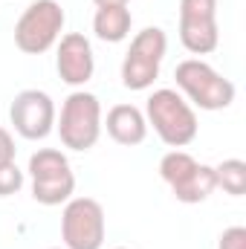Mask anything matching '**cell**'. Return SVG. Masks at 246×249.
Returning <instances> with one entry per match:
<instances>
[{"label":"cell","mask_w":246,"mask_h":249,"mask_svg":"<svg viewBox=\"0 0 246 249\" xmlns=\"http://www.w3.org/2000/svg\"><path fill=\"white\" fill-rule=\"evenodd\" d=\"M145 122L157 130V136L168 148H185L197 139V113L185 102L183 93L162 87L148 96L145 105Z\"/></svg>","instance_id":"obj_1"},{"label":"cell","mask_w":246,"mask_h":249,"mask_svg":"<svg viewBox=\"0 0 246 249\" xmlns=\"http://www.w3.org/2000/svg\"><path fill=\"white\" fill-rule=\"evenodd\" d=\"M174 78L185 102L197 105L200 110H226L235 102V84L200 58L180 61L174 70Z\"/></svg>","instance_id":"obj_2"},{"label":"cell","mask_w":246,"mask_h":249,"mask_svg":"<svg viewBox=\"0 0 246 249\" xmlns=\"http://www.w3.org/2000/svg\"><path fill=\"white\" fill-rule=\"evenodd\" d=\"M64 20L58 0H32L15 23V47L26 55H44L61 38Z\"/></svg>","instance_id":"obj_3"},{"label":"cell","mask_w":246,"mask_h":249,"mask_svg":"<svg viewBox=\"0 0 246 249\" xmlns=\"http://www.w3.org/2000/svg\"><path fill=\"white\" fill-rule=\"evenodd\" d=\"M61 145L70 151H90L102 136V105L93 93L75 90L64 99L58 119Z\"/></svg>","instance_id":"obj_4"},{"label":"cell","mask_w":246,"mask_h":249,"mask_svg":"<svg viewBox=\"0 0 246 249\" xmlns=\"http://www.w3.org/2000/svg\"><path fill=\"white\" fill-rule=\"evenodd\" d=\"M159 177L168 183L171 194L188 206L209 200V194L217 188L214 186V168L197 162L191 154H185L180 148L168 151L159 160Z\"/></svg>","instance_id":"obj_5"},{"label":"cell","mask_w":246,"mask_h":249,"mask_svg":"<svg viewBox=\"0 0 246 249\" xmlns=\"http://www.w3.org/2000/svg\"><path fill=\"white\" fill-rule=\"evenodd\" d=\"M29 177H32V197L41 206H61L75 191V174L70 160L58 148H41L29 157Z\"/></svg>","instance_id":"obj_6"},{"label":"cell","mask_w":246,"mask_h":249,"mask_svg":"<svg viewBox=\"0 0 246 249\" xmlns=\"http://www.w3.org/2000/svg\"><path fill=\"white\" fill-rule=\"evenodd\" d=\"M165 50H168V38L159 26H145L142 32H136L122 61L124 87L127 90H148L159 75Z\"/></svg>","instance_id":"obj_7"},{"label":"cell","mask_w":246,"mask_h":249,"mask_svg":"<svg viewBox=\"0 0 246 249\" xmlns=\"http://www.w3.org/2000/svg\"><path fill=\"white\" fill-rule=\"evenodd\" d=\"M107 235L105 209L93 197H70L61 212L64 249H102Z\"/></svg>","instance_id":"obj_8"},{"label":"cell","mask_w":246,"mask_h":249,"mask_svg":"<svg viewBox=\"0 0 246 249\" xmlns=\"http://www.w3.org/2000/svg\"><path fill=\"white\" fill-rule=\"evenodd\" d=\"M180 41L191 55L217 50V0H180Z\"/></svg>","instance_id":"obj_9"},{"label":"cell","mask_w":246,"mask_h":249,"mask_svg":"<svg viewBox=\"0 0 246 249\" xmlns=\"http://www.w3.org/2000/svg\"><path fill=\"white\" fill-rule=\"evenodd\" d=\"M9 119L23 139H47L55 127V105L44 90H20L9 107Z\"/></svg>","instance_id":"obj_10"},{"label":"cell","mask_w":246,"mask_h":249,"mask_svg":"<svg viewBox=\"0 0 246 249\" xmlns=\"http://www.w3.org/2000/svg\"><path fill=\"white\" fill-rule=\"evenodd\" d=\"M55 70H58L61 81L70 87H84L93 78V72H96L93 47L81 32H67L61 38L58 55H55Z\"/></svg>","instance_id":"obj_11"},{"label":"cell","mask_w":246,"mask_h":249,"mask_svg":"<svg viewBox=\"0 0 246 249\" xmlns=\"http://www.w3.org/2000/svg\"><path fill=\"white\" fill-rule=\"evenodd\" d=\"M102 127H107V136L119 145H142L145 136H148V122H145V113L136 107V105H113L107 110V119Z\"/></svg>","instance_id":"obj_12"},{"label":"cell","mask_w":246,"mask_h":249,"mask_svg":"<svg viewBox=\"0 0 246 249\" xmlns=\"http://www.w3.org/2000/svg\"><path fill=\"white\" fill-rule=\"evenodd\" d=\"M130 23H133V15L127 6H102L96 9L93 32L105 44H119L130 35Z\"/></svg>","instance_id":"obj_13"},{"label":"cell","mask_w":246,"mask_h":249,"mask_svg":"<svg viewBox=\"0 0 246 249\" xmlns=\"http://www.w3.org/2000/svg\"><path fill=\"white\" fill-rule=\"evenodd\" d=\"M214 186L223 188L232 197H244L246 194V162L244 160H223L220 165H214Z\"/></svg>","instance_id":"obj_14"},{"label":"cell","mask_w":246,"mask_h":249,"mask_svg":"<svg viewBox=\"0 0 246 249\" xmlns=\"http://www.w3.org/2000/svg\"><path fill=\"white\" fill-rule=\"evenodd\" d=\"M20 186H23V171H20L15 162L0 165V197H12V194H18Z\"/></svg>","instance_id":"obj_15"},{"label":"cell","mask_w":246,"mask_h":249,"mask_svg":"<svg viewBox=\"0 0 246 249\" xmlns=\"http://www.w3.org/2000/svg\"><path fill=\"white\" fill-rule=\"evenodd\" d=\"M217 249H246V229L244 226H229V229L220 235Z\"/></svg>","instance_id":"obj_16"},{"label":"cell","mask_w":246,"mask_h":249,"mask_svg":"<svg viewBox=\"0 0 246 249\" xmlns=\"http://www.w3.org/2000/svg\"><path fill=\"white\" fill-rule=\"evenodd\" d=\"M15 154H18V148H15V136H12L6 127H0V165L15 162Z\"/></svg>","instance_id":"obj_17"},{"label":"cell","mask_w":246,"mask_h":249,"mask_svg":"<svg viewBox=\"0 0 246 249\" xmlns=\"http://www.w3.org/2000/svg\"><path fill=\"white\" fill-rule=\"evenodd\" d=\"M93 3H96V6L102 9V6H127L130 0H93Z\"/></svg>","instance_id":"obj_18"},{"label":"cell","mask_w":246,"mask_h":249,"mask_svg":"<svg viewBox=\"0 0 246 249\" xmlns=\"http://www.w3.org/2000/svg\"><path fill=\"white\" fill-rule=\"evenodd\" d=\"M53 249H61V247H53Z\"/></svg>","instance_id":"obj_19"},{"label":"cell","mask_w":246,"mask_h":249,"mask_svg":"<svg viewBox=\"0 0 246 249\" xmlns=\"http://www.w3.org/2000/svg\"><path fill=\"white\" fill-rule=\"evenodd\" d=\"M116 249H124V247H116Z\"/></svg>","instance_id":"obj_20"}]
</instances>
